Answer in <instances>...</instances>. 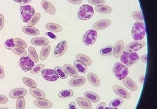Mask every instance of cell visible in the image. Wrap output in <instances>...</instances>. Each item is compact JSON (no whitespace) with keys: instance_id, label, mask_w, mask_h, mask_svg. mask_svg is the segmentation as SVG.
Here are the masks:
<instances>
[{"instance_id":"cell-54","label":"cell","mask_w":157,"mask_h":109,"mask_svg":"<svg viewBox=\"0 0 157 109\" xmlns=\"http://www.w3.org/2000/svg\"><path fill=\"white\" fill-rule=\"evenodd\" d=\"M48 34V36L49 37H51L52 39H56V36L55 35H54V34L52 33L51 32H48V33H46V34Z\"/></svg>"},{"instance_id":"cell-48","label":"cell","mask_w":157,"mask_h":109,"mask_svg":"<svg viewBox=\"0 0 157 109\" xmlns=\"http://www.w3.org/2000/svg\"><path fill=\"white\" fill-rule=\"evenodd\" d=\"M68 2L70 3L75 4V5H78L82 3V0H67Z\"/></svg>"},{"instance_id":"cell-41","label":"cell","mask_w":157,"mask_h":109,"mask_svg":"<svg viewBox=\"0 0 157 109\" xmlns=\"http://www.w3.org/2000/svg\"><path fill=\"white\" fill-rule=\"evenodd\" d=\"M26 106L25 98L24 97H20L17 98L16 102V109H25Z\"/></svg>"},{"instance_id":"cell-36","label":"cell","mask_w":157,"mask_h":109,"mask_svg":"<svg viewBox=\"0 0 157 109\" xmlns=\"http://www.w3.org/2000/svg\"><path fill=\"white\" fill-rule=\"evenodd\" d=\"M123 104V100L121 98H117L113 99L109 103V107L113 108H118L120 107Z\"/></svg>"},{"instance_id":"cell-34","label":"cell","mask_w":157,"mask_h":109,"mask_svg":"<svg viewBox=\"0 0 157 109\" xmlns=\"http://www.w3.org/2000/svg\"><path fill=\"white\" fill-rule=\"evenodd\" d=\"M40 18H41V14L40 13L38 12V13L35 14L31 17L29 21L28 22V26H33L35 25H36L38 23Z\"/></svg>"},{"instance_id":"cell-24","label":"cell","mask_w":157,"mask_h":109,"mask_svg":"<svg viewBox=\"0 0 157 109\" xmlns=\"http://www.w3.org/2000/svg\"><path fill=\"white\" fill-rule=\"evenodd\" d=\"M76 59L77 60L82 62L86 66H90L92 65V60L89 57L83 54H78L76 55Z\"/></svg>"},{"instance_id":"cell-23","label":"cell","mask_w":157,"mask_h":109,"mask_svg":"<svg viewBox=\"0 0 157 109\" xmlns=\"http://www.w3.org/2000/svg\"><path fill=\"white\" fill-rule=\"evenodd\" d=\"M30 95L37 99H45L46 97L45 93L37 88H31L29 90Z\"/></svg>"},{"instance_id":"cell-53","label":"cell","mask_w":157,"mask_h":109,"mask_svg":"<svg viewBox=\"0 0 157 109\" xmlns=\"http://www.w3.org/2000/svg\"><path fill=\"white\" fill-rule=\"evenodd\" d=\"M145 78V77L144 75H142V76H140L139 77V81H140V82L141 84H143L144 82Z\"/></svg>"},{"instance_id":"cell-44","label":"cell","mask_w":157,"mask_h":109,"mask_svg":"<svg viewBox=\"0 0 157 109\" xmlns=\"http://www.w3.org/2000/svg\"><path fill=\"white\" fill-rule=\"evenodd\" d=\"M88 2L92 5L98 6L104 5L105 3V0H88Z\"/></svg>"},{"instance_id":"cell-14","label":"cell","mask_w":157,"mask_h":109,"mask_svg":"<svg viewBox=\"0 0 157 109\" xmlns=\"http://www.w3.org/2000/svg\"><path fill=\"white\" fill-rule=\"evenodd\" d=\"M27 90L24 88H15L12 90L9 93V96L12 99L18 98L20 97H24L27 95Z\"/></svg>"},{"instance_id":"cell-40","label":"cell","mask_w":157,"mask_h":109,"mask_svg":"<svg viewBox=\"0 0 157 109\" xmlns=\"http://www.w3.org/2000/svg\"><path fill=\"white\" fill-rule=\"evenodd\" d=\"M132 17L133 19L137 22L143 23L144 21L143 14L140 11H135L132 12Z\"/></svg>"},{"instance_id":"cell-3","label":"cell","mask_w":157,"mask_h":109,"mask_svg":"<svg viewBox=\"0 0 157 109\" xmlns=\"http://www.w3.org/2000/svg\"><path fill=\"white\" fill-rule=\"evenodd\" d=\"M113 73L117 79L121 81L129 74L128 68L121 62H116L113 68Z\"/></svg>"},{"instance_id":"cell-27","label":"cell","mask_w":157,"mask_h":109,"mask_svg":"<svg viewBox=\"0 0 157 109\" xmlns=\"http://www.w3.org/2000/svg\"><path fill=\"white\" fill-rule=\"evenodd\" d=\"M45 27L47 30L55 33L60 32L63 30V28L61 27L60 25L57 23H47Z\"/></svg>"},{"instance_id":"cell-26","label":"cell","mask_w":157,"mask_h":109,"mask_svg":"<svg viewBox=\"0 0 157 109\" xmlns=\"http://www.w3.org/2000/svg\"><path fill=\"white\" fill-rule=\"evenodd\" d=\"M73 67L75 68L76 70L81 74H85L87 71V67L84 63L78 60H75L73 62Z\"/></svg>"},{"instance_id":"cell-1","label":"cell","mask_w":157,"mask_h":109,"mask_svg":"<svg viewBox=\"0 0 157 109\" xmlns=\"http://www.w3.org/2000/svg\"><path fill=\"white\" fill-rule=\"evenodd\" d=\"M146 28L144 23L136 22L134 23L132 30V35L134 40H143L146 35Z\"/></svg>"},{"instance_id":"cell-56","label":"cell","mask_w":157,"mask_h":109,"mask_svg":"<svg viewBox=\"0 0 157 109\" xmlns=\"http://www.w3.org/2000/svg\"><path fill=\"white\" fill-rule=\"evenodd\" d=\"M104 109H118V108H113L111 107H106Z\"/></svg>"},{"instance_id":"cell-8","label":"cell","mask_w":157,"mask_h":109,"mask_svg":"<svg viewBox=\"0 0 157 109\" xmlns=\"http://www.w3.org/2000/svg\"><path fill=\"white\" fill-rule=\"evenodd\" d=\"M41 76L48 82H55L59 79V76L54 69H46L41 71Z\"/></svg>"},{"instance_id":"cell-52","label":"cell","mask_w":157,"mask_h":109,"mask_svg":"<svg viewBox=\"0 0 157 109\" xmlns=\"http://www.w3.org/2000/svg\"><path fill=\"white\" fill-rule=\"evenodd\" d=\"M32 0H23L22 2L21 3V5L22 6L27 5L29 3L31 2Z\"/></svg>"},{"instance_id":"cell-29","label":"cell","mask_w":157,"mask_h":109,"mask_svg":"<svg viewBox=\"0 0 157 109\" xmlns=\"http://www.w3.org/2000/svg\"><path fill=\"white\" fill-rule=\"evenodd\" d=\"M50 49L51 47L48 44L44 46V47L41 49L40 55H39V58L41 61H44L48 58L50 53Z\"/></svg>"},{"instance_id":"cell-37","label":"cell","mask_w":157,"mask_h":109,"mask_svg":"<svg viewBox=\"0 0 157 109\" xmlns=\"http://www.w3.org/2000/svg\"><path fill=\"white\" fill-rule=\"evenodd\" d=\"M23 83L26 86L30 88H36L37 86V83L33 79H31L30 78H27V77L23 78Z\"/></svg>"},{"instance_id":"cell-11","label":"cell","mask_w":157,"mask_h":109,"mask_svg":"<svg viewBox=\"0 0 157 109\" xmlns=\"http://www.w3.org/2000/svg\"><path fill=\"white\" fill-rule=\"evenodd\" d=\"M113 90L116 95L121 98L126 99H129L131 98V96L128 90L123 88L121 86L118 85H114L113 86Z\"/></svg>"},{"instance_id":"cell-20","label":"cell","mask_w":157,"mask_h":109,"mask_svg":"<svg viewBox=\"0 0 157 109\" xmlns=\"http://www.w3.org/2000/svg\"><path fill=\"white\" fill-rule=\"evenodd\" d=\"M76 102L78 106L83 109H92V105L88 99L83 98H77Z\"/></svg>"},{"instance_id":"cell-16","label":"cell","mask_w":157,"mask_h":109,"mask_svg":"<svg viewBox=\"0 0 157 109\" xmlns=\"http://www.w3.org/2000/svg\"><path fill=\"white\" fill-rule=\"evenodd\" d=\"M124 49H125V44L123 40H118L115 45L114 47V52H113L114 56L116 58L120 57L123 53Z\"/></svg>"},{"instance_id":"cell-28","label":"cell","mask_w":157,"mask_h":109,"mask_svg":"<svg viewBox=\"0 0 157 109\" xmlns=\"http://www.w3.org/2000/svg\"><path fill=\"white\" fill-rule=\"evenodd\" d=\"M87 77H88V81H89L91 85L95 87H98L100 86V79L96 74L92 72H90L88 73Z\"/></svg>"},{"instance_id":"cell-30","label":"cell","mask_w":157,"mask_h":109,"mask_svg":"<svg viewBox=\"0 0 157 109\" xmlns=\"http://www.w3.org/2000/svg\"><path fill=\"white\" fill-rule=\"evenodd\" d=\"M95 10L97 12L101 13V14H109L112 12V9L110 6L107 5L98 6L95 8Z\"/></svg>"},{"instance_id":"cell-19","label":"cell","mask_w":157,"mask_h":109,"mask_svg":"<svg viewBox=\"0 0 157 109\" xmlns=\"http://www.w3.org/2000/svg\"><path fill=\"white\" fill-rule=\"evenodd\" d=\"M49 43L48 39L44 37H36L30 40V43L37 46H44L48 45Z\"/></svg>"},{"instance_id":"cell-35","label":"cell","mask_w":157,"mask_h":109,"mask_svg":"<svg viewBox=\"0 0 157 109\" xmlns=\"http://www.w3.org/2000/svg\"><path fill=\"white\" fill-rule=\"evenodd\" d=\"M11 50L14 54L21 57H25L27 55V52L23 48L15 46Z\"/></svg>"},{"instance_id":"cell-49","label":"cell","mask_w":157,"mask_h":109,"mask_svg":"<svg viewBox=\"0 0 157 109\" xmlns=\"http://www.w3.org/2000/svg\"><path fill=\"white\" fill-rule=\"evenodd\" d=\"M106 107V104L105 102H102L97 106L95 109H104Z\"/></svg>"},{"instance_id":"cell-57","label":"cell","mask_w":157,"mask_h":109,"mask_svg":"<svg viewBox=\"0 0 157 109\" xmlns=\"http://www.w3.org/2000/svg\"><path fill=\"white\" fill-rule=\"evenodd\" d=\"M0 109H8V108H6V107H1Z\"/></svg>"},{"instance_id":"cell-46","label":"cell","mask_w":157,"mask_h":109,"mask_svg":"<svg viewBox=\"0 0 157 109\" xmlns=\"http://www.w3.org/2000/svg\"><path fill=\"white\" fill-rule=\"evenodd\" d=\"M4 23H5V19L4 17L2 14H0V31L2 30L4 26Z\"/></svg>"},{"instance_id":"cell-2","label":"cell","mask_w":157,"mask_h":109,"mask_svg":"<svg viewBox=\"0 0 157 109\" xmlns=\"http://www.w3.org/2000/svg\"><path fill=\"white\" fill-rule=\"evenodd\" d=\"M94 11L92 6L88 4L81 6L78 12V18L81 20H89L93 17Z\"/></svg>"},{"instance_id":"cell-33","label":"cell","mask_w":157,"mask_h":109,"mask_svg":"<svg viewBox=\"0 0 157 109\" xmlns=\"http://www.w3.org/2000/svg\"><path fill=\"white\" fill-rule=\"evenodd\" d=\"M114 52V47L113 46H109L103 48L100 50V54L103 56H109L112 54Z\"/></svg>"},{"instance_id":"cell-55","label":"cell","mask_w":157,"mask_h":109,"mask_svg":"<svg viewBox=\"0 0 157 109\" xmlns=\"http://www.w3.org/2000/svg\"><path fill=\"white\" fill-rule=\"evenodd\" d=\"M15 2L17 3H21L23 0H13Z\"/></svg>"},{"instance_id":"cell-39","label":"cell","mask_w":157,"mask_h":109,"mask_svg":"<svg viewBox=\"0 0 157 109\" xmlns=\"http://www.w3.org/2000/svg\"><path fill=\"white\" fill-rule=\"evenodd\" d=\"M45 68V65L43 64H39L37 65H34L32 69H30V73L33 74H36L41 72Z\"/></svg>"},{"instance_id":"cell-12","label":"cell","mask_w":157,"mask_h":109,"mask_svg":"<svg viewBox=\"0 0 157 109\" xmlns=\"http://www.w3.org/2000/svg\"><path fill=\"white\" fill-rule=\"evenodd\" d=\"M111 25V20L104 19L97 21L93 24L92 28L95 30H102L107 28Z\"/></svg>"},{"instance_id":"cell-43","label":"cell","mask_w":157,"mask_h":109,"mask_svg":"<svg viewBox=\"0 0 157 109\" xmlns=\"http://www.w3.org/2000/svg\"><path fill=\"white\" fill-rule=\"evenodd\" d=\"M4 46L6 49L11 50L15 46L14 42V39H10L7 40L4 43Z\"/></svg>"},{"instance_id":"cell-7","label":"cell","mask_w":157,"mask_h":109,"mask_svg":"<svg viewBox=\"0 0 157 109\" xmlns=\"http://www.w3.org/2000/svg\"><path fill=\"white\" fill-rule=\"evenodd\" d=\"M145 45L146 42L144 40H134L126 46L125 51L130 53H135L143 48Z\"/></svg>"},{"instance_id":"cell-32","label":"cell","mask_w":157,"mask_h":109,"mask_svg":"<svg viewBox=\"0 0 157 109\" xmlns=\"http://www.w3.org/2000/svg\"><path fill=\"white\" fill-rule=\"evenodd\" d=\"M73 91L71 90H61L58 93V96L61 99L69 98L73 96Z\"/></svg>"},{"instance_id":"cell-6","label":"cell","mask_w":157,"mask_h":109,"mask_svg":"<svg viewBox=\"0 0 157 109\" xmlns=\"http://www.w3.org/2000/svg\"><path fill=\"white\" fill-rule=\"evenodd\" d=\"M35 13V10L29 5L20 7V15L21 19L24 23H28L31 17Z\"/></svg>"},{"instance_id":"cell-31","label":"cell","mask_w":157,"mask_h":109,"mask_svg":"<svg viewBox=\"0 0 157 109\" xmlns=\"http://www.w3.org/2000/svg\"><path fill=\"white\" fill-rule=\"evenodd\" d=\"M29 58L32 59L34 63H37L39 62V58L37 54L36 53V50L32 46H30L28 49Z\"/></svg>"},{"instance_id":"cell-10","label":"cell","mask_w":157,"mask_h":109,"mask_svg":"<svg viewBox=\"0 0 157 109\" xmlns=\"http://www.w3.org/2000/svg\"><path fill=\"white\" fill-rule=\"evenodd\" d=\"M20 67L25 72H27L34 66V62L29 56L22 57L20 59Z\"/></svg>"},{"instance_id":"cell-47","label":"cell","mask_w":157,"mask_h":109,"mask_svg":"<svg viewBox=\"0 0 157 109\" xmlns=\"http://www.w3.org/2000/svg\"><path fill=\"white\" fill-rule=\"evenodd\" d=\"M5 77V71L3 68L0 65V79H3Z\"/></svg>"},{"instance_id":"cell-21","label":"cell","mask_w":157,"mask_h":109,"mask_svg":"<svg viewBox=\"0 0 157 109\" xmlns=\"http://www.w3.org/2000/svg\"><path fill=\"white\" fill-rule=\"evenodd\" d=\"M84 96L89 101L93 103L99 102L101 100V98L97 93L91 91H86L84 92Z\"/></svg>"},{"instance_id":"cell-18","label":"cell","mask_w":157,"mask_h":109,"mask_svg":"<svg viewBox=\"0 0 157 109\" xmlns=\"http://www.w3.org/2000/svg\"><path fill=\"white\" fill-rule=\"evenodd\" d=\"M123 83L124 86L132 92H136L138 90L137 85L133 79L129 77H126L123 79Z\"/></svg>"},{"instance_id":"cell-5","label":"cell","mask_w":157,"mask_h":109,"mask_svg":"<svg viewBox=\"0 0 157 109\" xmlns=\"http://www.w3.org/2000/svg\"><path fill=\"white\" fill-rule=\"evenodd\" d=\"M98 32L95 30L90 29L86 31L82 37V42L86 46H92L97 41Z\"/></svg>"},{"instance_id":"cell-38","label":"cell","mask_w":157,"mask_h":109,"mask_svg":"<svg viewBox=\"0 0 157 109\" xmlns=\"http://www.w3.org/2000/svg\"><path fill=\"white\" fill-rule=\"evenodd\" d=\"M54 70L57 73L58 76H59V78H61V79H65L68 77V75L67 74L66 72H65L64 69L62 68L61 67H55Z\"/></svg>"},{"instance_id":"cell-9","label":"cell","mask_w":157,"mask_h":109,"mask_svg":"<svg viewBox=\"0 0 157 109\" xmlns=\"http://www.w3.org/2000/svg\"><path fill=\"white\" fill-rule=\"evenodd\" d=\"M68 43L66 40H61L57 44L54 50V56L55 57L62 56L68 49Z\"/></svg>"},{"instance_id":"cell-25","label":"cell","mask_w":157,"mask_h":109,"mask_svg":"<svg viewBox=\"0 0 157 109\" xmlns=\"http://www.w3.org/2000/svg\"><path fill=\"white\" fill-rule=\"evenodd\" d=\"M21 30L24 33L32 36H37L40 34L39 30L34 26H24Z\"/></svg>"},{"instance_id":"cell-17","label":"cell","mask_w":157,"mask_h":109,"mask_svg":"<svg viewBox=\"0 0 157 109\" xmlns=\"http://www.w3.org/2000/svg\"><path fill=\"white\" fill-rule=\"evenodd\" d=\"M41 6L47 13L50 15L55 14L56 12L55 7L50 2L46 0H42L41 1Z\"/></svg>"},{"instance_id":"cell-51","label":"cell","mask_w":157,"mask_h":109,"mask_svg":"<svg viewBox=\"0 0 157 109\" xmlns=\"http://www.w3.org/2000/svg\"><path fill=\"white\" fill-rule=\"evenodd\" d=\"M140 60L144 63H146L147 62V54H145L140 57Z\"/></svg>"},{"instance_id":"cell-42","label":"cell","mask_w":157,"mask_h":109,"mask_svg":"<svg viewBox=\"0 0 157 109\" xmlns=\"http://www.w3.org/2000/svg\"><path fill=\"white\" fill-rule=\"evenodd\" d=\"M14 42L15 46L23 48L24 49L27 47V43L25 42V40L20 38H15L14 39Z\"/></svg>"},{"instance_id":"cell-4","label":"cell","mask_w":157,"mask_h":109,"mask_svg":"<svg viewBox=\"0 0 157 109\" xmlns=\"http://www.w3.org/2000/svg\"><path fill=\"white\" fill-rule=\"evenodd\" d=\"M139 56L136 53H130L124 51L121 57V63L127 67H131L139 60Z\"/></svg>"},{"instance_id":"cell-15","label":"cell","mask_w":157,"mask_h":109,"mask_svg":"<svg viewBox=\"0 0 157 109\" xmlns=\"http://www.w3.org/2000/svg\"><path fill=\"white\" fill-rule=\"evenodd\" d=\"M34 104L36 107L41 109H48L52 107V102L45 99H37Z\"/></svg>"},{"instance_id":"cell-22","label":"cell","mask_w":157,"mask_h":109,"mask_svg":"<svg viewBox=\"0 0 157 109\" xmlns=\"http://www.w3.org/2000/svg\"><path fill=\"white\" fill-rule=\"evenodd\" d=\"M63 69L66 72L67 74L72 78H75L78 75V71L76 70L75 68L73 65H71L68 63L64 64L63 65Z\"/></svg>"},{"instance_id":"cell-45","label":"cell","mask_w":157,"mask_h":109,"mask_svg":"<svg viewBox=\"0 0 157 109\" xmlns=\"http://www.w3.org/2000/svg\"><path fill=\"white\" fill-rule=\"evenodd\" d=\"M9 101V99L7 97H6L4 95L0 94V104H7Z\"/></svg>"},{"instance_id":"cell-50","label":"cell","mask_w":157,"mask_h":109,"mask_svg":"<svg viewBox=\"0 0 157 109\" xmlns=\"http://www.w3.org/2000/svg\"><path fill=\"white\" fill-rule=\"evenodd\" d=\"M68 109H77V106L74 102H70L69 105Z\"/></svg>"},{"instance_id":"cell-13","label":"cell","mask_w":157,"mask_h":109,"mask_svg":"<svg viewBox=\"0 0 157 109\" xmlns=\"http://www.w3.org/2000/svg\"><path fill=\"white\" fill-rule=\"evenodd\" d=\"M86 83V79L82 76H77L72 78L69 82V85L72 87H78L83 86Z\"/></svg>"}]
</instances>
